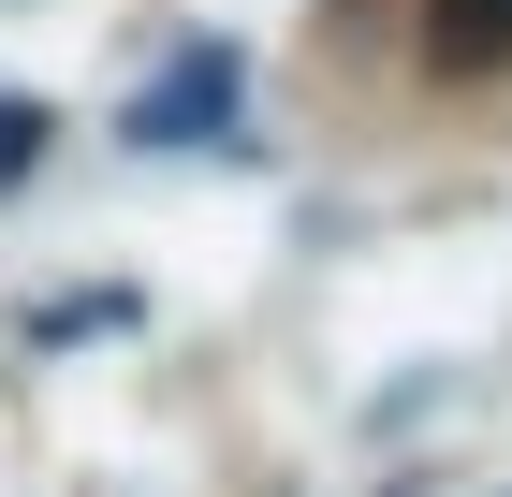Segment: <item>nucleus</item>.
Returning <instances> with one entry per match:
<instances>
[{
	"label": "nucleus",
	"instance_id": "obj_2",
	"mask_svg": "<svg viewBox=\"0 0 512 497\" xmlns=\"http://www.w3.org/2000/svg\"><path fill=\"white\" fill-rule=\"evenodd\" d=\"M425 15H439V30H425L439 74H498V59H512V0H425Z\"/></svg>",
	"mask_w": 512,
	"mask_h": 497
},
{
	"label": "nucleus",
	"instance_id": "obj_1",
	"mask_svg": "<svg viewBox=\"0 0 512 497\" xmlns=\"http://www.w3.org/2000/svg\"><path fill=\"white\" fill-rule=\"evenodd\" d=\"M235 117V59H176L161 88H132V147H205Z\"/></svg>",
	"mask_w": 512,
	"mask_h": 497
}]
</instances>
